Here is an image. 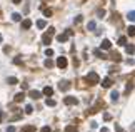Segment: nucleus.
<instances>
[{
	"label": "nucleus",
	"mask_w": 135,
	"mask_h": 132,
	"mask_svg": "<svg viewBox=\"0 0 135 132\" xmlns=\"http://www.w3.org/2000/svg\"><path fill=\"white\" fill-rule=\"evenodd\" d=\"M87 80H88L92 85H95V84H98V82H100V77L97 75V72H88Z\"/></svg>",
	"instance_id": "nucleus-1"
},
{
	"label": "nucleus",
	"mask_w": 135,
	"mask_h": 132,
	"mask_svg": "<svg viewBox=\"0 0 135 132\" xmlns=\"http://www.w3.org/2000/svg\"><path fill=\"white\" fill-rule=\"evenodd\" d=\"M70 35H73V32H72V30H67L65 34H60V35L57 37V40L60 42V44H63V42H67V38L70 37Z\"/></svg>",
	"instance_id": "nucleus-2"
},
{
	"label": "nucleus",
	"mask_w": 135,
	"mask_h": 132,
	"mask_svg": "<svg viewBox=\"0 0 135 132\" xmlns=\"http://www.w3.org/2000/svg\"><path fill=\"white\" fill-rule=\"evenodd\" d=\"M52 35H53V27H50L48 28V32L47 34H45V35H43V38H42V40H43V44H50V40H52Z\"/></svg>",
	"instance_id": "nucleus-3"
},
{
	"label": "nucleus",
	"mask_w": 135,
	"mask_h": 132,
	"mask_svg": "<svg viewBox=\"0 0 135 132\" xmlns=\"http://www.w3.org/2000/svg\"><path fill=\"white\" fill-rule=\"evenodd\" d=\"M67 59H65V57H58L57 59V65L60 67V69H65V67H67Z\"/></svg>",
	"instance_id": "nucleus-4"
},
{
	"label": "nucleus",
	"mask_w": 135,
	"mask_h": 132,
	"mask_svg": "<svg viewBox=\"0 0 135 132\" xmlns=\"http://www.w3.org/2000/svg\"><path fill=\"white\" fill-rule=\"evenodd\" d=\"M63 102H65L67 105H75L78 100H77V97H65V99H63Z\"/></svg>",
	"instance_id": "nucleus-5"
},
{
	"label": "nucleus",
	"mask_w": 135,
	"mask_h": 132,
	"mask_svg": "<svg viewBox=\"0 0 135 132\" xmlns=\"http://www.w3.org/2000/svg\"><path fill=\"white\" fill-rule=\"evenodd\" d=\"M30 27H32V20L25 19V20H23V22H22V28H23V30H29Z\"/></svg>",
	"instance_id": "nucleus-6"
},
{
	"label": "nucleus",
	"mask_w": 135,
	"mask_h": 132,
	"mask_svg": "<svg viewBox=\"0 0 135 132\" xmlns=\"http://www.w3.org/2000/svg\"><path fill=\"white\" fill-rule=\"evenodd\" d=\"M58 87H60V90H68V89H70V84H68L67 80H63V82L58 84Z\"/></svg>",
	"instance_id": "nucleus-7"
},
{
	"label": "nucleus",
	"mask_w": 135,
	"mask_h": 132,
	"mask_svg": "<svg viewBox=\"0 0 135 132\" xmlns=\"http://www.w3.org/2000/svg\"><path fill=\"white\" fill-rule=\"evenodd\" d=\"M30 97H32L33 100H37V99H40V97H42V94H40V92H37V90H30Z\"/></svg>",
	"instance_id": "nucleus-8"
},
{
	"label": "nucleus",
	"mask_w": 135,
	"mask_h": 132,
	"mask_svg": "<svg viewBox=\"0 0 135 132\" xmlns=\"http://www.w3.org/2000/svg\"><path fill=\"white\" fill-rule=\"evenodd\" d=\"M110 47H112V42H110V40H104V42H102V48H104V50H108Z\"/></svg>",
	"instance_id": "nucleus-9"
},
{
	"label": "nucleus",
	"mask_w": 135,
	"mask_h": 132,
	"mask_svg": "<svg viewBox=\"0 0 135 132\" xmlns=\"http://www.w3.org/2000/svg\"><path fill=\"white\" fill-rule=\"evenodd\" d=\"M53 94V89H52V87H45V89H43V95H47V97H50V95Z\"/></svg>",
	"instance_id": "nucleus-10"
},
{
	"label": "nucleus",
	"mask_w": 135,
	"mask_h": 132,
	"mask_svg": "<svg viewBox=\"0 0 135 132\" xmlns=\"http://www.w3.org/2000/svg\"><path fill=\"white\" fill-rule=\"evenodd\" d=\"M25 99V95H23V92H19V94L15 95V102H22Z\"/></svg>",
	"instance_id": "nucleus-11"
},
{
	"label": "nucleus",
	"mask_w": 135,
	"mask_h": 132,
	"mask_svg": "<svg viewBox=\"0 0 135 132\" xmlns=\"http://www.w3.org/2000/svg\"><path fill=\"white\" fill-rule=\"evenodd\" d=\"M102 85H104V87H110V85H112V80L107 77V79H104V80H102Z\"/></svg>",
	"instance_id": "nucleus-12"
},
{
	"label": "nucleus",
	"mask_w": 135,
	"mask_h": 132,
	"mask_svg": "<svg viewBox=\"0 0 135 132\" xmlns=\"http://www.w3.org/2000/svg\"><path fill=\"white\" fill-rule=\"evenodd\" d=\"M12 20H15V22H20V20H22V15H20V13H12Z\"/></svg>",
	"instance_id": "nucleus-13"
},
{
	"label": "nucleus",
	"mask_w": 135,
	"mask_h": 132,
	"mask_svg": "<svg viewBox=\"0 0 135 132\" xmlns=\"http://www.w3.org/2000/svg\"><path fill=\"white\" fill-rule=\"evenodd\" d=\"M65 132H77V127L75 125H67L65 127Z\"/></svg>",
	"instance_id": "nucleus-14"
},
{
	"label": "nucleus",
	"mask_w": 135,
	"mask_h": 132,
	"mask_svg": "<svg viewBox=\"0 0 135 132\" xmlns=\"http://www.w3.org/2000/svg\"><path fill=\"white\" fill-rule=\"evenodd\" d=\"M87 28H88V30H95V22H93V20H90V22L87 24Z\"/></svg>",
	"instance_id": "nucleus-15"
},
{
	"label": "nucleus",
	"mask_w": 135,
	"mask_h": 132,
	"mask_svg": "<svg viewBox=\"0 0 135 132\" xmlns=\"http://www.w3.org/2000/svg\"><path fill=\"white\" fill-rule=\"evenodd\" d=\"M110 97H112V100H114V102H117V100H118V92H117V90H114Z\"/></svg>",
	"instance_id": "nucleus-16"
},
{
	"label": "nucleus",
	"mask_w": 135,
	"mask_h": 132,
	"mask_svg": "<svg viewBox=\"0 0 135 132\" xmlns=\"http://www.w3.org/2000/svg\"><path fill=\"white\" fill-rule=\"evenodd\" d=\"M22 132H35V127H33V125H27Z\"/></svg>",
	"instance_id": "nucleus-17"
},
{
	"label": "nucleus",
	"mask_w": 135,
	"mask_h": 132,
	"mask_svg": "<svg viewBox=\"0 0 135 132\" xmlns=\"http://www.w3.org/2000/svg\"><path fill=\"white\" fill-rule=\"evenodd\" d=\"M127 17H128V20H130V22H134V19H135V12H134V10H130Z\"/></svg>",
	"instance_id": "nucleus-18"
},
{
	"label": "nucleus",
	"mask_w": 135,
	"mask_h": 132,
	"mask_svg": "<svg viewBox=\"0 0 135 132\" xmlns=\"http://www.w3.org/2000/svg\"><path fill=\"white\" fill-rule=\"evenodd\" d=\"M45 25H47L45 20H39V22H37V27H39V28H45Z\"/></svg>",
	"instance_id": "nucleus-19"
},
{
	"label": "nucleus",
	"mask_w": 135,
	"mask_h": 132,
	"mask_svg": "<svg viewBox=\"0 0 135 132\" xmlns=\"http://www.w3.org/2000/svg\"><path fill=\"white\" fill-rule=\"evenodd\" d=\"M45 104H47V105H50V107H53V105L57 104V102H55L53 99H47V100H45Z\"/></svg>",
	"instance_id": "nucleus-20"
},
{
	"label": "nucleus",
	"mask_w": 135,
	"mask_h": 132,
	"mask_svg": "<svg viewBox=\"0 0 135 132\" xmlns=\"http://www.w3.org/2000/svg\"><path fill=\"white\" fill-rule=\"evenodd\" d=\"M43 65H45V67H48V69H50V67H53V62H52L50 59H47V60L43 62Z\"/></svg>",
	"instance_id": "nucleus-21"
},
{
	"label": "nucleus",
	"mask_w": 135,
	"mask_h": 132,
	"mask_svg": "<svg viewBox=\"0 0 135 132\" xmlns=\"http://www.w3.org/2000/svg\"><path fill=\"white\" fill-rule=\"evenodd\" d=\"M125 42H127L125 37H120V38H118V45H125Z\"/></svg>",
	"instance_id": "nucleus-22"
},
{
	"label": "nucleus",
	"mask_w": 135,
	"mask_h": 132,
	"mask_svg": "<svg viewBox=\"0 0 135 132\" xmlns=\"http://www.w3.org/2000/svg\"><path fill=\"white\" fill-rule=\"evenodd\" d=\"M9 84L10 85H15V84H17V79H15V77H10V79H9Z\"/></svg>",
	"instance_id": "nucleus-23"
},
{
	"label": "nucleus",
	"mask_w": 135,
	"mask_h": 132,
	"mask_svg": "<svg viewBox=\"0 0 135 132\" xmlns=\"http://www.w3.org/2000/svg\"><path fill=\"white\" fill-rule=\"evenodd\" d=\"M45 55H47V57L53 55V50H52V48H47V50H45Z\"/></svg>",
	"instance_id": "nucleus-24"
},
{
	"label": "nucleus",
	"mask_w": 135,
	"mask_h": 132,
	"mask_svg": "<svg viewBox=\"0 0 135 132\" xmlns=\"http://www.w3.org/2000/svg\"><path fill=\"white\" fill-rule=\"evenodd\" d=\"M95 55H97V57H100V59H105V55H104L100 50H95Z\"/></svg>",
	"instance_id": "nucleus-25"
},
{
	"label": "nucleus",
	"mask_w": 135,
	"mask_h": 132,
	"mask_svg": "<svg viewBox=\"0 0 135 132\" xmlns=\"http://www.w3.org/2000/svg\"><path fill=\"white\" fill-rule=\"evenodd\" d=\"M127 52L132 55V54H134V45H128V47H127Z\"/></svg>",
	"instance_id": "nucleus-26"
},
{
	"label": "nucleus",
	"mask_w": 135,
	"mask_h": 132,
	"mask_svg": "<svg viewBox=\"0 0 135 132\" xmlns=\"http://www.w3.org/2000/svg\"><path fill=\"white\" fill-rule=\"evenodd\" d=\"M134 30H135L134 27H128V35H130V37H134V34H135Z\"/></svg>",
	"instance_id": "nucleus-27"
},
{
	"label": "nucleus",
	"mask_w": 135,
	"mask_h": 132,
	"mask_svg": "<svg viewBox=\"0 0 135 132\" xmlns=\"http://www.w3.org/2000/svg\"><path fill=\"white\" fill-rule=\"evenodd\" d=\"M43 13H45L47 17H50V15H52V10H50V9H45V10H43Z\"/></svg>",
	"instance_id": "nucleus-28"
},
{
	"label": "nucleus",
	"mask_w": 135,
	"mask_h": 132,
	"mask_svg": "<svg viewBox=\"0 0 135 132\" xmlns=\"http://www.w3.org/2000/svg\"><path fill=\"white\" fill-rule=\"evenodd\" d=\"M32 110H33L32 105H27V107H25V112H27V114H32Z\"/></svg>",
	"instance_id": "nucleus-29"
},
{
	"label": "nucleus",
	"mask_w": 135,
	"mask_h": 132,
	"mask_svg": "<svg viewBox=\"0 0 135 132\" xmlns=\"http://www.w3.org/2000/svg\"><path fill=\"white\" fill-rule=\"evenodd\" d=\"M13 64H17V65H19V64H22V59H20V57H15V60H13Z\"/></svg>",
	"instance_id": "nucleus-30"
},
{
	"label": "nucleus",
	"mask_w": 135,
	"mask_h": 132,
	"mask_svg": "<svg viewBox=\"0 0 135 132\" xmlns=\"http://www.w3.org/2000/svg\"><path fill=\"white\" fill-rule=\"evenodd\" d=\"M42 132H52V129H50V127H47V125H45V127H42Z\"/></svg>",
	"instance_id": "nucleus-31"
},
{
	"label": "nucleus",
	"mask_w": 135,
	"mask_h": 132,
	"mask_svg": "<svg viewBox=\"0 0 135 132\" xmlns=\"http://www.w3.org/2000/svg\"><path fill=\"white\" fill-rule=\"evenodd\" d=\"M104 119H105V120H110L112 117H110V114H104Z\"/></svg>",
	"instance_id": "nucleus-32"
},
{
	"label": "nucleus",
	"mask_w": 135,
	"mask_h": 132,
	"mask_svg": "<svg viewBox=\"0 0 135 132\" xmlns=\"http://www.w3.org/2000/svg\"><path fill=\"white\" fill-rule=\"evenodd\" d=\"M97 125H98L97 122H90V127H92V129H97Z\"/></svg>",
	"instance_id": "nucleus-33"
},
{
	"label": "nucleus",
	"mask_w": 135,
	"mask_h": 132,
	"mask_svg": "<svg viewBox=\"0 0 135 132\" xmlns=\"http://www.w3.org/2000/svg\"><path fill=\"white\" fill-rule=\"evenodd\" d=\"M7 132H15V127H12V125H10V127H7Z\"/></svg>",
	"instance_id": "nucleus-34"
},
{
	"label": "nucleus",
	"mask_w": 135,
	"mask_h": 132,
	"mask_svg": "<svg viewBox=\"0 0 135 132\" xmlns=\"http://www.w3.org/2000/svg\"><path fill=\"white\" fill-rule=\"evenodd\" d=\"M12 2H13V3H20L22 0H12Z\"/></svg>",
	"instance_id": "nucleus-35"
},
{
	"label": "nucleus",
	"mask_w": 135,
	"mask_h": 132,
	"mask_svg": "<svg viewBox=\"0 0 135 132\" xmlns=\"http://www.w3.org/2000/svg\"><path fill=\"white\" fill-rule=\"evenodd\" d=\"M100 132H108V129H105V127H104V129H102Z\"/></svg>",
	"instance_id": "nucleus-36"
},
{
	"label": "nucleus",
	"mask_w": 135,
	"mask_h": 132,
	"mask_svg": "<svg viewBox=\"0 0 135 132\" xmlns=\"http://www.w3.org/2000/svg\"><path fill=\"white\" fill-rule=\"evenodd\" d=\"M0 42H2V35H0Z\"/></svg>",
	"instance_id": "nucleus-37"
}]
</instances>
